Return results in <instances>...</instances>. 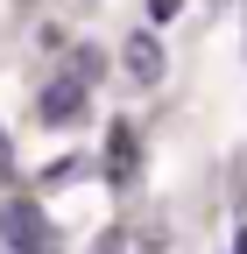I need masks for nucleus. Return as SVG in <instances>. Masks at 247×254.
Returning a JSON list of instances; mask_svg holds the SVG:
<instances>
[{
    "label": "nucleus",
    "instance_id": "5",
    "mask_svg": "<svg viewBox=\"0 0 247 254\" xmlns=\"http://www.w3.org/2000/svg\"><path fill=\"white\" fill-rule=\"evenodd\" d=\"M177 7H184V0H148V14H156V21H170Z\"/></svg>",
    "mask_w": 247,
    "mask_h": 254
},
{
    "label": "nucleus",
    "instance_id": "6",
    "mask_svg": "<svg viewBox=\"0 0 247 254\" xmlns=\"http://www.w3.org/2000/svg\"><path fill=\"white\" fill-rule=\"evenodd\" d=\"M7 163H14V148H7V134H0V170H7Z\"/></svg>",
    "mask_w": 247,
    "mask_h": 254
},
{
    "label": "nucleus",
    "instance_id": "4",
    "mask_svg": "<svg viewBox=\"0 0 247 254\" xmlns=\"http://www.w3.org/2000/svg\"><path fill=\"white\" fill-rule=\"evenodd\" d=\"M71 78H85V85L99 78V50H78V57H71Z\"/></svg>",
    "mask_w": 247,
    "mask_h": 254
},
{
    "label": "nucleus",
    "instance_id": "2",
    "mask_svg": "<svg viewBox=\"0 0 247 254\" xmlns=\"http://www.w3.org/2000/svg\"><path fill=\"white\" fill-rule=\"evenodd\" d=\"M120 64H127V78H134V85H156V78L170 71V64H163V43L148 36V28H134V36L120 43Z\"/></svg>",
    "mask_w": 247,
    "mask_h": 254
},
{
    "label": "nucleus",
    "instance_id": "1",
    "mask_svg": "<svg viewBox=\"0 0 247 254\" xmlns=\"http://www.w3.org/2000/svg\"><path fill=\"white\" fill-rule=\"evenodd\" d=\"M0 247L7 254H64V233L36 198H7L0 205Z\"/></svg>",
    "mask_w": 247,
    "mask_h": 254
},
{
    "label": "nucleus",
    "instance_id": "3",
    "mask_svg": "<svg viewBox=\"0 0 247 254\" xmlns=\"http://www.w3.org/2000/svg\"><path fill=\"white\" fill-rule=\"evenodd\" d=\"M85 92H92L85 78H50V85L36 92V113H43V120H78V106H85Z\"/></svg>",
    "mask_w": 247,
    "mask_h": 254
}]
</instances>
